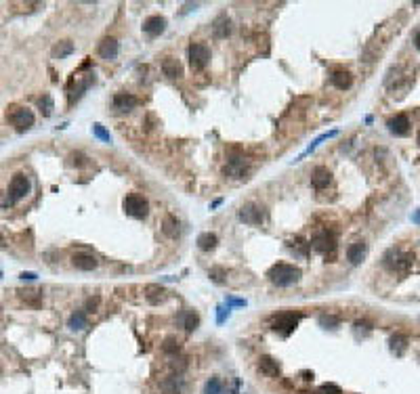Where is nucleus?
Instances as JSON below:
<instances>
[{"label":"nucleus","mask_w":420,"mask_h":394,"mask_svg":"<svg viewBox=\"0 0 420 394\" xmlns=\"http://www.w3.org/2000/svg\"><path fill=\"white\" fill-rule=\"evenodd\" d=\"M301 269L299 266H294V264H286V262H277V264H273L271 269H269V273H267V277H269V281L273 285H277V287H290V285H294V283H299L301 281Z\"/></svg>","instance_id":"f257e3e1"},{"label":"nucleus","mask_w":420,"mask_h":394,"mask_svg":"<svg viewBox=\"0 0 420 394\" xmlns=\"http://www.w3.org/2000/svg\"><path fill=\"white\" fill-rule=\"evenodd\" d=\"M7 120L15 126V128L19 132H25V130H30L36 118H34V111L32 109H27V107H19V105H13L9 111H7Z\"/></svg>","instance_id":"f03ea898"},{"label":"nucleus","mask_w":420,"mask_h":394,"mask_svg":"<svg viewBox=\"0 0 420 394\" xmlns=\"http://www.w3.org/2000/svg\"><path fill=\"white\" fill-rule=\"evenodd\" d=\"M122 208H124L126 216H131V218H145L147 212H149L147 200H145V197H141V195H137V193L126 195L124 202H122Z\"/></svg>","instance_id":"7ed1b4c3"},{"label":"nucleus","mask_w":420,"mask_h":394,"mask_svg":"<svg viewBox=\"0 0 420 394\" xmlns=\"http://www.w3.org/2000/svg\"><path fill=\"white\" fill-rule=\"evenodd\" d=\"M30 178H27L25 174H15L11 178V182H9V191H7V195L11 197V202L13 204H17L19 200H23V197L30 193Z\"/></svg>","instance_id":"20e7f679"},{"label":"nucleus","mask_w":420,"mask_h":394,"mask_svg":"<svg viewBox=\"0 0 420 394\" xmlns=\"http://www.w3.org/2000/svg\"><path fill=\"white\" fill-rule=\"evenodd\" d=\"M299 321H301V315H294V313H279V315L273 319V331H277L279 335L288 337L294 329L299 327Z\"/></svg>","instance_id":"39448f33"},{"label":"nucleus","mask_w":420,"mask_h":394,"mask_svg":"<svg viewBox=\"0 0 420 394\" xmlns=\"http://www.w3.org/2000/svg\"><path fill=\"white\" fill-rule=\"evenodd\" d=\"M187 53H189V65L193 69H204L210 61V48L204 42H193Z\"/></svg>","instance_id":"423d86ee"},{"label":"nucleus","mask_w":420,"mask_h":394,"mask_svg":"<svg viewBox=\"0 0 420 394\" xmlns=\"http://www.w3.org/2000/svg\"><path fill=\"white\" fill-rule=\"evenodd\" d=\"M237 218H240L244 224H250V227H257V224L265 222V210L257 204H246L240 208L237 212Z\"/></svg>","instance_id":"0eeeda50"},{"label":"nucleus","mask_w":420,"mask_h":394,"mask_svg":"<svg viewBox=\"0 0 420 394\" xmlns=\"http://www.w3.org/2000/svg\"><path fill=\"white\" fill-rule=\"evenodd\" d=\"M315 252H321V254H334V250H336V239H334V235L332 233H328V231H321V233H317L313 239H311V243H309Z\"/></svg>","instance_id":"6e6552de"},{"label":"nucleus","mask_w":420,"mask_h":394,"mask_svg":"<svg viewBox=\"0 0 420 394\" xmlns=\"http://www.w3.org/2000/svg\"><path fill=\"white\" fill-rule=\"evenodd\" d=\"M111 105H114L118 114H129V111H133L139 105V98L131 92H116L114 98H111Z\"/></svg>","instance_id":"1a4fd4ad"},{"label":"nucleus","mask_w":420,"mask_h":394,"mask_svg":"<svg viewBox=\"0 0 420 394\" xmlns=\"http://www.w3.org/2000/svg\"><path fill=\"white\" fill-rule=\"evenodd\" d=\"M387 126H389V132L395 134V136H405L410 132V120H408V116H403V114H397L395 118H391L387 122Z\"/></svg>","instance_id":"9d476101"},{"label":"nucleus","mask_w":420,"mask_h":394,"mask_svg":"<svg viewBox=\"0 0 420 394\" xmlns=\"http://www.w3.org/2000/svg\"><path fill=\"white\" fill-rule=\"evenodd\" d=\"M368 256V243L366 241H353L347 248V260L351 264H359L363 262V258Z\"/></svg>","instance_id":"9b49d317"},{"label":"nucleus","mask_w":420,"mask_h":394,"mask_svg":"<svg viewBox=\"0 0 420 394\" xmlns=\"http://www.w3.org/2000/svg\"><path fill=\"white\" fill-rule=\"evenodd\" d=\"M72 264L80 271H93V269H97L99 260H97L93 254H89V252H78V254L72 256Z\"/></svg>","instance_id":"f8f14e48"},{"label":"nucleus","mask_w":420,"mask_h":394,"mask_svg":"<svg viewBox=\"0 0 420 394\" xmlns=\"http://www.w3.org/2000/svg\"><path fill=\"white\" fill-rule=\"evenodd\" d=\"M183 377H181V373H171V375H166L162 379V390L164 394H181L183 392Z\"/></svg>","instance_id":"ddd939ff"},{"label":"nucleus","mask_w":420,"mask_h":394,"mask_svg":"<svg viewBox=\"0 0 420 394\" xmlns=\"http://www.w3.org/2000/svg\"><path fill=\"white\" fill-rule=\"evenodd\" d=\"M164 30H166V19L160 17V15H151V17H147L145 23H143V32H145L147 36H151V38L160 36Z\"/></svg>","instance_id":"4468645a"},{"label":"nucleus","mask_w":420,"mask_h":394,"mask_svg":"<svg viewBox=\"0 0 420 394\" xmlns=\"http://www.w3.org/2000/svg\"><path fill=\"white\" fill-rule=\"evenodd\" d=\"M162 72H164L166 78L179 80V78H183V65H181V61L175 59V57H166L162 61Z\"/></svg>","instance_id":"2eb2a0df"},{"label":"nucleus","mask_w":420,"mask_h":394,"mask_svg":"<svg viewBox=\"0 0 420 394\" xmlns=\"http://www.w3.org/2000/svg\"><path fill=\"white\" fill-rule=\"evenodd\" d=\"M118 51H120V44H118V40L116 38H105L101 44H99V57L105 59V61H111V59H116L118 57Z\"/></svg>","instance_id":"dca6fc26"},{"label":"nucleus","mask_w":420,"mask_h":394,"mask_svg":"<svg viewBox=\"0 0 420 394\" xmlns=\"http://www.w3.org/2000/svg\"><path fill=\"white\" fill-rule=\"evenodd\" d=\"M330 82H332V86L334 88H339V90H347V88H351V84H353V76L347 72V69H334L332 76H330Z\"/></svg>","instance_id":"f3484780"},{"label":"nucleus","mask_w":420,"mask_h":394,"mask_svg":"<svg viewBox=\"0 0 420 394\" xmlns=\"http://www.w3.org/2000/svg\"><path fill=\"white\" fill-rule=\"evenodd\" d=\"M330 182H332L330 170H328V168H324V166H317L315 170H313V174H311V185H313L317 191H321V189H326Z\"/></svg>","instance_id":"a211bd4d"},{"label":"nucleus","mask_w":420,"mask_h":394,"mask_svg":"<svg viewBox=\"0 0 420 394\" xmlns=\"http://www.w3.org/2000/svg\"><path fill=\"white\" fill-rule=\"evenodd\" d=\"M259 369H261V373H265L267 377H279V363L273 359V357H261L259 359Z\"/></svg>","instance_id":"6ab92c4d"},{"label":"nucleus","mask_w":420,"mask_h":394,"mask_svg":"<svg viewBox=\"0 0 420 394\" xmlns=\"http://www.w3.org/2000/svg\"><path fill=\"white\" fill-rule=\"evenodd\" d=\"M231 34V21H229V17L227 15H219L217 19H215V23H213V36L215 38H227Z\"/></svg>","instance_id":"aec40b11"},{"label":"nucleus","mask_w":420,"mask_h":394,"mask_svg":"<svg viewBox=\"0 0 420 394\" xmlns=\"http://www.w3.org/2000/svg\"><path fill=\"white\" fill-rule=\"evenodd\" d=\"M225 174H229L233 178L244 176L246 174V164H244V160L242 158H231L227 162V166H225Z\"/></svg>","instance_id":"412c9836"},{"label":"nucleus","mask_w":420,"mask_h":394,"mask_svg":"<svg viewBox=\"0 0 420 394\" xmlns=\"http://www.w3.org/2000/svg\"><path fill=\"white\" fill-rule=\"evenodd\" d=\"M145 298L149 304H160L166 298V289L162 285H147L145 287Z\"/></svg>","instance_id":"4be33fe9"},{"label":"nucleus","mask_w":420,"mask_h":394,"mask_svg":"<svg viewBox=\"0 0 420 394\" xmlns=\"http://www.w3.org/2000/svg\"><path fill=\"white\" fill-rule=\"evenodd\" d=\"M162 233L166 237H177L179 235V220L171 214H166L164 220H162Z\"/></svg>","instance_id":"5701e85b"},{"label":"nucleus","mask_w":420,"mask_h":394,"mask_svg":"<svg viewBox=\"0 0 420 394\" xmlns=\"http://www.w3.org/2000/svg\"><path fill=\"white\" fill-rule=\"evenodd\" d=\"M217 243H219V237H217L215 233H202V235L198 237V248H200L202 252H210V250H215V248H217Z\"/></svg>","instance_id":"b1692460"},{"label":"nucleus","mask_w":420,"mask_h":394,"mask_svg":"<svg viewBox=\"0 0 420 394\" xmlns=\"http://www.w3.org/2000/svg\"><path fill=\"white\" fill-rule=\"evenodd\" d=\"M405 348H408V337H405L403 333H395L393 337H391V350H393L397 357H401L405 353Z\"/></svg>","instance_id":"393cba45"},{"label":"nucleus","mask_w":420,"mask_h":394,"mask_svg":"<svg viewBox=\"0 0 420 394\" xmlns=\"http://www.w3.org/2000/svg\"><path fill=\"white\" fill-rule=\"evenodd\" d=\"M67 325H69V329H74V331L84 329V327H87V313H84V311H76L72 317H69Z\"/></svg>","instance_id":"a878e982"},{"label":"nucleus","mask_w":420,"mask_h":394,"mask_svg":"<svg viewBox=\"0 0 420 394\" xmlns=\"http://www.w3.org/2000/svg\"><path fill=\"white\" fill-rule=\"evenodd\" d=\"M72 53H74V44L69 40H63V42H59V44L53 48V57L55 59H65L67 55H72Z\"/></svg>","instance_id":"bb28decb"},{"label":"nucleus","mask_w":420,"mask_h":394,"mask_svg":"<svg viewBox=\"0 0 420 394\" xmlns=\"http://www.w3.org/2000/svg\"><path fill=\"white\" fill-rule=\"evenodd\" d=\"M204 394H225V386L219 377H210L204 386Z\"/></svg>","instance_id":"cd10ccee"},{"label":"nucleus","mask_w":420,"mask_h":394,"mask_svg":"<svg viewBox=\"0 0 420 394\" xmlns=\"http://www.w3.org/2000/svg\"><path fill=\"white\" fill-rule=\"evenodd\" d=\"M38 105H40V109H42V114H45V116H51L53 114L55 103H53V96L51 94H42L38 98Z\"/></svg>","instance_id":"c85d7f7f"},{"label":"nucleus","mask_w":420,"mask_h":394,"mask_svg":"<svg viewBox=\"0 0 420 394\" xmlns=\"http://www.w3.org/2000/svg\"><path fill=\"white\" fill-rule=\"evenodd\" d=\"M330 136H336V130H332V132H328V134H321V136H317V138L313 140V143H311L309 147H307V149L301 153V158H299V160H303V158L307 156V153H311V151H313V149H315L319 143H324V140H326V138H330ZM299 160H297V162H299Z\"/></svg>","instance_id":"c756f323"},{"label":"nucleus","mask_w":420,"mask_h":394,"mask_svg":"<svg viewBox=\"0 0 420 394\" xmlns=\"http://www.w3.org/2000/svg\"><path fill=\"white\" fill-rule=\"evenodd\" d=\"M290 248H292L294 252H299L301 256H307V250H309V243H307L305 239L297 237V239H292V241H290Z\"/></svg>","instance_id":"7c9ffc66"},{"label":"nucleus","mask_w":420,"mask_h":394,"mask_svg":"<svg viewBox=\"0 0 420 394\" xmlns=\"http://www.w3.org/2000/svg\"><path fill=\"white\" fill-rule=\"evenodd\" d=\"M198 325H200V317L195 315V313H187L185 315V321H183V327L187 331H193V329H198Z\"/></svg>","instance_id":"2f4dec72"},{"label":"nucleus","mask_w":420,"mask_h":394,"mask_svg":"<svg viewBox=\"0 0 420 394\" xmlns=\"http://www.w3.org/2000/svg\"><path fill=\"white\" fill-rule=\"evenodd\" d=\"M21 293H23V300H27L30 304H34V306H38L40 300H42V291H36V289H25Z\"/></svg>","instance_id":"473e14b6"},{"label":"nucleus","mask_w":420,"mask_h":394,"mask_svg":"<svg viewBox=\"0 0 420 394\" xmlns=\"http://www.w3.org/2000/svg\"><path fill=\"white\" fill-rule=\"evenodd\" d=\"M164 353L168 355H173V353H179V340L177 337H166V342H164Z\"/></svg>","instance_id":"72a5a7b5"},{"label":"nucleus","mask_w":420,"mask_h":394,"mask_svg":"<svg viewBox=\"0 0 420 394\" xmlns=\"http://www.w3.org/2000/svg\"><path fill=\"white\" fill-rule=\"evenodd\" d=\"M93 132H95V136H99L101 140H105V143H111V134L103 128L101 124H95V126H93Z\"/></svg>","instance_id":"f704fd0d"},{"label":"nucleus","mask_w":420,"mask_h":394,"mask_svg":"<svg viewBox=\"0 0 420 394\" xmlns=\"http://www.w3.org/2000/svg\"><path fill=\"white\" fill-rule=\"evenodd\" d=\"M319 323L326 329H336V327H339V319H336V317H328V315H321L319 317Z\"/></svg>","instance_id":"c9c22d12"},{"label":"nucleus","mask_w":420,"mask_h":394,"mask_svg":"<svg viewBox=\"0 0 420 394\" xmlns=\"http://www.w3.org/2000/svg\"><path fill=\"white\" fill-rule=\"evenodd\" d=\"M210 279H213L215 283H223V281H225V271H223L221 266H215V269H210Z\"/></svg>","instance_id":"e433bc0d"},{"label":"nucleus","mask_w":420,"mask_h":394,"mask_svg":"<svg viewBox=\"0 0 420 394\" xmlns=\"http://www.w3.org/2000/svg\"><path fill=\"white\" fill-rule=\"evenodd\" d=\"M225 319H229V306H219L217 308V323L221 325V323H225Z\"/></svg>","instance_id":"4c0bfd02"},{"label":"nucleus","mask_w":420,"mask_h":394,"mask_svg":"<svg viewBox=\"0 0 420 394\" xmlns=\"http://www.w3.org/2000/svg\"><path fill=\"white\" fill-rule=\"evenodd\" d=\"M321 394H343V390L336 386V384H328L326 382L324 386H321Z\"/></svg>","instance_id":"58836bf2"},{"label":"nucleus","mask_w":420,"mask_h":394,"mask_svg":"<svg viewBox=\"0 0 420 394\" xmlns=\"http://www.w3.org/2000/svg\"><path fill=\"white\" fill-rule=\"evenodd\" d=\"M97 306H99V298H97V296H95V298H89V302H87V311H95Z\"/></svg>","instance_id":"ea45409f"},{"label":"nucleus","mask_w":420,"mask_h":394,"mask_svg":"<svg viewBox=\"0 0 420 394\" xmlns=\"http://www.w3.org/2000/svg\"><path fill=\"white\" fill-rule=\"evenodd\" d=\"M227 304H233V306H246V300H237V298H227Z\"/></svg>","instance_id":"a19ab883"},{"label":"nucleus","mask_w":420,"mask_h":394,"mask_svg":"<svg viewBox=\"0 0 420 394\" xmlns=\"http://www.w3.org/2000/svg\"><path fill=\"white\" fill-rule=\"evenodd\" d=\"M414 46L420 51V27L416 30V34H414Z\"/></svg>","instance_id":"79ce46f5"},{"label":"nucleus","mask_w":420,"mask_h":394,"mask_svg":"<svg viewBox=\"0 0 420 394\" xmlns=\"http://www.w3.org/2000/svg\"><path fill=\"white\" fill-rule=\"evenodd\" d=\"M21 279H23V281H25V279H27V281H32V279H36V273H21Z\"/></svg>","instance_id":"37998d69"},{"label":"nucleus","mask_w":420,"mask_h":394,"mask_svg":"<svg viewBox=\"0 0 420 394\" xmlns=\"http://www.w3.org/2000/svg\"><path fill=\"white\" fill-rule=\"evenodd\" d=\"M303 375H305L303 379H307V382H309V379H313V371H311V373H309V371H303Z\"/></svg>","instance_id":"c03bdc74"},{"label":"nucleus","mask_w":420,"mask_h":394,"mask_svg":"<svg viewBox=\"0 0 420 394\" xmlns=\"http://www.w3.org/2000/svg\"><path fill=\"white\" fill-rule=\"evenodd\" d=\"M414 220H416V222H420V212H416V214H414Z\"/></svg>","instance_id":"a18cd8bd"},{"label":"nucleus","mask_w":420,"mask_h":394,"mask_svg":"<svg viewBox=\"0 0 420 394\" xmlns=\"http://www.w3.org/2000/svg\"><path fill=\"white\" fill-rule=\"evenodd\" d=\"M301 394H319V392H301Z\"/></svg>","instance_id":"49530a36"},{"label":"nucleus","mask_w":420,"mask_h":394,"mask_svg":"<svg viewBox=\"0 0 420 394\" xmlns=\"http://www.w3.org/2000/svg\"><path fill=\"white\" fill-rule=\"evenodd\" d=\"M418 145H420V132H418Z\"/></svg>","instance_id":"de8ad7c7"}]
</instances>
